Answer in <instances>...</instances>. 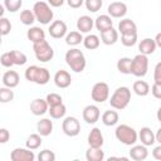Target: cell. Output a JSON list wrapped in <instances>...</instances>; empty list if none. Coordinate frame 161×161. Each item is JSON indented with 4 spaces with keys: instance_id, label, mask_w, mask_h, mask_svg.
Listing matches in <instances>:
<instances>
[{
    "instance_id": "obj_1",
    "label": "cell",
    "mask_w": 161,
    "mask_h": 161,
    "mask_svg": "<svg viewBox=\"0 0 161 161\" xmlns=\"http://www.w3.org/2000/svg\"><path fill=\"white\" fill-rule=\"evenodd\" d=\"M65 63L68 64V67L75 72V73H82L87 65V60L84 57V53L78 49V48H72L65 53Z\"/></svg>"
},
{
    "instance_id": "obj_2",
    "label": "cell",
    "mask_w": 161,
    "mask_h": 161,
    "mask_svg": "<svg viewBox=\"0 0 161 161\" xmlns=\"http://www.w3.org/2000/svg\"><path fill=\"white\" fill-rule=\"evenodd\" d=\"M24 77L26 80L33 82L39 86H44L50 80V73L47 68L44 67H38V65H30L25 69Z\"/></svg>"
},
{
    "instance_id": "obj_3",
    "label": "cell",
    "mask_w": 161,
    "mask_h": 161,
    "mask_svg": "<svg viewBox=\"0 0 161 161\" xmlns=\"http://www.w3.org/2000/svg\"><path fill=\"white\" fill-rule=\"evenodd\" d=\"M130 101H131V91L128 87L122 86L113 92V94L109 98V104L113 109L122 111L128 106Z\"/></svg>"
},
{
    "instance_id": "obj_4",
    "label": "cell",
    "mask_w": 161,
    "mask_h": 161,
    "mask_svg": "<svg viewBox=\"0 0 161 161\" xmlns=\"http://www.w3.org/2000/svg\"><path fill=\"white\" fill-rule=\"evenodd\" d=\"M114 136H116V138H117L121 143H123V145H126V146H132V145H135V143L137 142V140H138V137H137V131H136L133 127H131V126H128V125H126V123L118 125V126L116 127Z\"/></svg>"
},
{
    "instance_id": "obj_5",
    "label": "cell",
    "mask_w": 161,
    "mask_h": 161,
    "mask_svg": "<svg viewBox=\"0 0 161 161\" xmlns=\"http://www.w3.org/2000/svg\"><path fill=\"white\" fill-rule=\"evenodd\" d=\"M33 14L35 16V20L43 25L50 24L54 18L52 6L45 1H36L33 6Z\"/></svg>"
},
{
    "instance_id": "obj_6",
    "label": "cell",
    "mask_w": 161,
    "mask_h": 161,
    "mask_svg": "<svg viewBox=\"0 0 161 161\" xmlns=\"http://www.w3.org/2000/svg\"><path fill=\"white\" fill-rule=\"evenodd\" d=\"M33 50H34L35 58L39 62H43V63H47V62L52 60L53 57H54V50H53L52 45L45 39L40 40L38 43H34L33 44Z\"/></svg>"
},
{
    "instance_id": "obj_7",
    "label": "cell",
    "mask_w": 161,
    "mask_h": 161,
    "mask_svg": "<svg viewBox=\"0 0 161 161\" xmlns=\"http://www.w3.org/2000/svg\"><path fill=\"white\" fill-rule=\"evenodd\" d=\"M148 70V58L145 54H137L136 57L132 58V63H131V74H133L135 77L142 78L147 74Z\"/></svg>"
},
{
    "instance_id": "obj_8",
    "label": "cell",
    "mask_w": 161,
    "mask_h": 161,
    "mask_svg": "<svg viewBox=\"0 0 161 161\" xmlns=\"http://www.w3.org/2000/svg\"><path fill=\"white\" fill-rule=\"evenodd\" d=\"M91 97L97 103H103L109 97V87L106 82H97L91 91Z\"/></svg>"
},
{
    "instance_id": "obj_9",
    "label": "cell",
    "mask_w": 161,
    "mask_h": 161,
    "mask_svg": "<svg viewBox=\"0 0 161 161\" xmlns=\"http://www.w3.org/2000/svg\"><path fill=\"white\" fill-rule=\"evenodd\" d=\"M62 130L64 132V135L69 136V137H75L79 135L80 132V123L75 117H65L62 122Z\"/></svg>"
},
{
    "instance_id": "obj_10",
    "label": "cell",
    "mask_w": 161,
    "mask_h": 161,
    "mask_svg": "<svg viewBox=\"0 0 161 161\" xmlns=\"http://www.w3.org/2000/svg\"><path fill=\"white\" fill-rule=\"evenodd\" d=\"M67 30H68L67 24L63 20H54V21H52L50 25H49V29H48L49 35L52 38H54V39L64 38L67 35Z\"/></svg>"
},
{
    "instance_id": "obj_11",
    "label": "cell",
    "mask_w": 161,
    "mask_h": 161,
    "mask_svg": "<svg viewBox=\"0 0 161 161\" xmlns=\"http://www.w3.org/2000/svg\"><path fill=\"white\" fill-rule=\"evenodd\" d=\"M82 116H83V119L88 125H94L99 119V117H101V111H99L98 106H96V104H88V106H86L83 108Z\"/></svg>"
},
{
    "instance_id": "obj_12",
    "label": "cell",
    "mask_w": 161,
    "mask_h": 161,
    "mask_svg": "<svg viewBox=\"0 0 161 161\" xmlns=\"http://www.w3.org/2000/svg\"><path fill=\"white\" fill-rule=\"evenodd\" d=\"M10 158H11V161H34L35 155H34L33 150H29L28 147L26 148L16 147L11 151Z\"/></svg>"
},
{
    "instance_id": "obj_13",
    "label": "cell",
    "mask_w": 161,
    "mask_h": 161,
    "mask_svg": "<svg viewBox=\"0 0 161 161\" xmlns=\"http://www.w3.org/2000/svg\"><path fill=\"white\" fill-rule=\"evenodd\" d=\"M107 13L111 18H116V19H121L127 14V5L122 1H113L108 5L107 8Z\"/></svg>"
},
{
    "instance_id": "obj_14",
    "label": "cell",
    "mask_w": 161,
    "mask_h": 161,
    "mask_svg": "<svg viewBox=\"0 0 161 161\" xmlns=\"http://www.w3.org/2000/svg\"><path fill=\"white\" fill-rule=\"evenodd\" d=\"M87 142H88L89 147H94V148L103 146L104 138H103V135H102V132H101V130L98 127H93L91 130V132L88 133Z\"/></svg>"
},
{
    "instance_id": "obj_15",
    "label": "cell",
    "mask_w": 161,
    "mask_h": 161,
    "mask_svg": "<svg viewBox=\"0 0 161 161\" xmlns=\"http://www.w3.org/2000/svg\"><path fill=\"white\" fill-rule=\"evenodd\" d=\"M54 83L58 88H68L72 84V77L67 70L59 69L54 74Z\"/></svg>"
},
{
    "instance_id": "obj_16",
    "label": "cell",
    "mask_w": 161,
    "mask_h": 161,
    "mask_svg": "<svg viewBox=\"0 0 161 161\" xmlns=\"http://www.w3.org/2000/svg\"><path fill=\"white\" fill-rule=\"evenodd\" d=\"M48 103L45 99L43 98H35L31 101L30 103V112L34 114V116H43L48 112Z\"/></svg>"
},
{
    "instance_id": "obj_17",
    "label": "cell",
    "mask_w": 161,
    "mask_h": 161,
    "mask_svg": "<svg viewBox=\"0 0 161 161\" xmlns=\"http://www.w3.org/2000/svg\"><path fill=\"white\" fill-rule=\"evenodd\" d=\"M148 156V151H147V146L145 145H132L131 150H130V157L135 161H143L146 160Z\"/></svg>"
},
{
    "instance_id": "obj_18",
    "label": "cell",
    "mask_w": 161,
    "mask_h": 161,
    "mask_svg": "<svg viewBox=\"0 0 161 161\" xmlns=\"http://www.w3.org/2000/svg\"><path fill=\"white\" fill-rule=\"evenodd\" d=\"M137 137L140 138L141 143L145 146H153L156 143L155 133L150 127H142L140 130V132L137 133Z\"/></svg>"
},
{
    "instance_id": "obj_19",
    "label": "cell",
    "mask_w": 161,
    "mask_h": 161,
    "mask_svg": "<svg viewBox=\"0 0 161 161\" xmlns=\"http://www.w3.org/2000/svg\"><path fill=\"white\" fill-rule=\"evenodd\" d=\"M118 33H121V35H127V34H135L137 33V25L133 20L131 19H122L118 23Z\"/></svg>"
},
{
    "instance_id": "obj_20",
    "label": "cell",
    "mask_w": 161,
    "mask_h": 161,
    "mask_svg": "<svg viewBox=\"0 0 161 161\" xmlns=\"http://www.w3.org/2000/svg\"><path fill=\"white\" fill-rule=\"evenodd\" d=\"M94 26V20L88 15H82L77 20V30L79 33H89Z\"/></svg>"
},
{
    "instance_id": "obj_21",
    "label": "cell",
    "mask_w": 161,
    "mask_h": 161,
    "mask_svg": "<svg viewBox=\"0 0 161 161\" xmlns=\"http://www.w3.org/2000/svg\"><path fill=\"white\" fill-rule=\"evenodd\" d=\"M117 40H118V31L113 26L101 31V42L104 45H113Z\"/></svg>"
},
{
    "instance_id": "obj_22",
    "label": "cell",
    "mask_w": 161,
    "mask_h": 161,
    "mask_svg": "<svg viewBox=\"0 0 161 161\" xmlns=\"http://www.w3.org/2000/svg\"><path fill=\"white\" fill-rule=\"evenodd\" d=\"M157 45L155 43V40L152 38H145L140 42L138 44V50L141 54H145V55H150V54H153L155 50H156Z\"/></svg>"
},
{
    "instance_id": "obj_23",
    "label": "cell",
    "mask_w": 161,
    "mask_h": 161,
    "mask_svg": "<svg viewBox=\"0 0 161 161\" xmlns=\"http://www.w3.org/2000/svg\"><path fill=\"white\" fill-rule=\"evenodd\" d=\"M94 26H96V29L101 33V31H103V30H106V29L113 26V20H112V18H111L108 14H102V15H98V16L96 18V20H94Z\"/></svg>"
},
{
    "instance_id": "obj_24",
    "label": "cell",
    "mask_w": 161,
    "mask_h": 161,
    "mask_svg": "<svg viewBox=\"0 0 161 161\" xmlns=\"http://www.w3.org/2000/svg\"><path fill=\"white\" fill-rule=\"evenodd\" d=\"M19 82H20V77H19L18 72H15V70H6L3 75V83L5 87L15 88V87H18Z\"/></svg>"
},
{
    "instance_id": "obj_25",
    "label": "cell",
    "mask_w": 161,
    "mask_h": 161,
    "mask_svg": "<svg viewBox=\"0 0 161 161\" xmlns=\"http://www.w3.org/2000/svg\"><path fill=\"white\" fill-rule=\"evenodd\" d=\"M36 131L42 137H47L53 132V121L50 118H42L36 123Z\"/></svg>"
},
{
    "instance_id": "obj_26",
    "label": "cell",
    "mask_w": 161,
    "mask_h": 161,
    "mask_svg": "<svg viewBox=\"0 0 161 161\" xmlns=\"http://www.w3.org/2000/svg\"><path fill=\"white\" fill-rule=\"evenodd\" d=\"M26 38L34 44L45 39V31L40 26H30L29 30L26 31Z\"/></svg>"
},
{
    "instance_id": "obj_27",
    "label": "cell",
    "mask_w": 161,
    "mask_h": 161,
    "mask_svg": "<svg viewBox=\"0 0 161 161\" xmlns=\"http://www.w3.org/2000/svg\"><path fill=\"white\" fill-rule=\"evenodd\" d=\"M101 119H102V123H103L104 126L111 127V126H114V125L118 123L119 116H118L117 111H114V109H108V111L103 112Z\"/></svg>"
},
{
    "instance_id": "obj_28",
    "label": "cell",
    "mask_w": 161,
    "mask_h": 161,
    "mask_svg": "<svg viewBox=\"0 0 161 161\" xmlns=\"http://www.w3.org/2000/svg\"><path fill=\"white\" fill-rule=\"evenodd\" d=\"M87 161H103L104 160V151H102V147H89L86 152Z\"/></svg>"
},
{
    "instance_id": "obj_29",
    "label": "cell",
    "mask_w": 161,
    "mask_h": 161,
    "mask_svg": "<svg viewBox=\"0 0 161 161\" xmlns=\"http://www.w3.org/2000/svg\"><path fill=\"white\" fill-rule=\"evenodd\" d=\"M82 43H83V45H84L86 49L94 50V49H97V48L99 47L101 39H99V36L96 35V34H88L87 36L83 38V42H82Z\"/></svg>"
},
{
    "instance_id": "obj_30",
    "label": "cell",
    "mask_w": 161,
    "mask_h": 161,
    "mask_svg": "<svg viewBox=\"0 0 161 161\" xmlns=\"http://www.w3.org/2000/svg\"><path fill=\"white\" fill-rule=\"evenodd\" d=\"M132 91L140 96V97H145L150 93V86L146 80H136L133 82V86H132Z\"/></svg>"
},
{
    "instance_id": "obj_31",
    "label": "cell",
    "mask_w": 161,
    "mask_h": 161,
    "mask_svg": "<svg viewBox=\"0 0 161 161\" xmlns=\"http://www.w3.org/2000/svg\"><path fill=\"white\" fill-rule=\"evenodd\" d=\"M48 112H49V114L53 119H60L65 116L67 107L63 103H59V104H55V106H50L48 108Z\"/></svg>"
},
{
    "instance_id": "obj_32",
    "label": "cell",
    "mask_w": 161,
    "mask_h": 161,
    "mask_svg": "<svg viewBox=\"0 0 161 161\" xmlns=\"http://www.w3.org/2000/svg\"><path fill=\"white\" fill-rule=\"evenodd\" d=\"M131 63L132 59L128 57H122L117 60V70L122 74H131Z\"/></svg>"
},
{
    "instance_id": "obj_33",
    "label": "cell",
    "mask_w": 161,
    "mask_h": 161,
    "mask_svg": "<svg viewBox=\"0 0 161 161\" xmlns=\"http://www.w3.org/2000/svg\"><path fill=\"white\" fill-rule=\"evenodd\" d=\"M82 42H83V35L78 30L67 33V35H65V43L68 45H70V47H75V45L80 44Z\"/></svg>"
},
{
    "instance_id": "obj_34",
    "label": "cell",
    "mask_w": 161,
    "mask_h": 161,
    "mask_svg": "<svg viewBox=\"0 0 161 161\" xmlns=\"http://www.w3.org/2000/svg\"><path fill=\"white\" fill-rule=\"evenodd\" d=\"M42 142H43V140H42V136L39 133H31L28 137L25 145H26V147L29 150H36V148H39L42 146Z\"/></svg>"
},
{
    "instance_id": "obj_35",
    "label": "cell",
    "mask_w": 161,
    "mask_h": 161,
    "mask_svg": "<svg viewBox=\"0 0 161 161\" xmlns=\"http://www.w3.org/2000/svg\"><path fill=\"white\" fill-rule=\"evenodd\" d=\"M9 53H10V57H11L14 65H24L28 62L26 55L20 50H10Z\"/></svg>"
},
{
    "instance_id": "obj_36",
    "label": "cell",
    "mask_w": 161,
    "mask_h": 161,
    "mask_svg": "<svg viewBox=\"0 0 161 161\" xmlns=\"http://www.w3.org/2000/svg\"><path fill=\"white\" fill-rule=\"evenodd\" d=\"M14 99V91L9 87H1L0 88V103H9Z\"/></svg>"
},
{
    "instance_id": "obj_37",
    "label": "cell",
    "mask_w": 161,
    "mask_h": 161,
    "mask_svg": "<svg viewBox=\"0 0 161 161\" xmlns=\"http://www.w3.org/2000/svg\"><path fill=\"white\" fill-rule=\"evenodd\" d=\"M20 21L24 24V25H31L34 21H35V16L33 14V10H29V9H25L20 13Z\"/></svg>"
},
{
    "instance_id": "obj_38",
    "label": "cell",
    "mask_w": 161,
    "mask_h": 161,
    "mask_svg": "<svg viewBox=\"0 0 161 161\" xmlns=\"http://www.w3.org/2000/svg\"><path fill=\"white\" fill-rule=\"evenodd\" d=\"M23 5V0H4V8L9 13H16Z\"/></svg>"
},
{
    "instance_id": "obj_39",
    "label": "cell",
    "mask_w": 161,
    "mask_h": 161,
    "mask_svg": "<svg viewBox=\"0 0 161 161\" xmlns=\"http://www.w3.org/2000/svg\"><path fill=\"white\" fill-rule=\"evenodd\" d=\"M103 5V0H84V6L91 13H97Z\"/></svg>"
},
{
    "instance_id": "obj_40",
    "label": "cell",
    "mask_w": 161,
    "mask_h": 161,
    "mask_svg": "<svg viewBox=\"0 0 161 161\" xmlns=\"http://www.w3.org/2000/svg\"><path fill=\"white\" fill-rule=\"evenodd\" d=\"M11 31V23L8 18H0V35H8Z\"/></svg>"
},
{
    "instance_id": "obj_41",
    "label": "cell",
    "mask_w": 161,
    "mask_h": 161,
    "mask_svg": "<svg viewBox=\"0 0 161 161\" xmlns=\"http://www.w3.org/2000/svg\"><path fill=\"white\" fill-rule=\"evenodd\" d=\"M121 43L125 47H133L137 43V33L127 34V35H121Z\"/></svg>"
},
{
    "instance_id": "obj_42",
    "label": "cell",
    "mask_w": 161,
    "mask_h": 161,
    "mask_svg": "<svg viewBox=\"0 0 161 161\" xmlns=\"http://www.w3.org/2000/svg\"><path fill=\"white\" fill-rule=\"evenodd\" d=\"M45 101L48 103V106H55V104H59V103H63L62 102V96L58 94V93H49L47 94L45 97Z\"/></svg>"
},
{
    "instance_id": "obj_43",
    "label": "cell",
    "mask_w": 161,
    "mask_h": 161,
    "mask_svg": "<svg viewBox=\"0 0 161 161\" xmlns=\"http://www.w3.org/2000/svg\"><path fill=\"white\" fill-rule=\"evenodd\" d=\"M38 160L39 161H54L55 160V153L50 150H43L39 152L38 155Z\"/></svg>"
},
{
    "instance_id": "obj_44",
    "label": "cell",
    "mask_w": 161,
    "mask_h": 161,
    "mask_svg": "<svg viewBox=\"0 0 161 161\" xmlns=\"http://www.w3.org/2000/svg\"><path fill=\"white\" fill-rule=\"evenodd\" d=\"M0 63H1V65H3V67H5V68H11V67L14 65L9 52H6V53H3V54H1V57H0Z\"/></svg>"
},
{
    "instance_id": "obj_45",
    "label": "cell",
    "mask_w": 161,
    "mask_h": 161,
    "mask_svg": "<svg viewBox=\"0 0 161 161\" xmlns=\"http://www.w3.org/2000/svg\"><path fill=\"white\" fill-rule=\"evenodd\" d=\"M151 94H152L156 99H160V98H161V84L153 82V84H152V87H151Z\"/></svg>"
},
{
    "instance_id": "obj_46",
    "label": "cell",
    "mask_w": 161,
    "mask_h": 161,
    "mask_svg": "<svg viewBox=\"0 0 161 161\" xmlns=\"http://www.w3.org/2000/svg\"><path fill=\"white\" fill-rule=\"evenodd\" d=\"M153 80H155V83L161 84V63L160 62L155 67V70H153Z\"/></svg>"
},
{
    "instance_id": "obj_47",
    "label": "cell",
    "mask_w": 161,
    "mask_h": 161,
    "mask_svg": "<svg viewBox=\"0 0 161 161\" xmlns=\"http://www.w3.org/2000/svg\"><path fill=\"white\" fill-rule=\"evenodd\" d=\"M10 140V132L6 128H0V143L4 145Z\"/></svg>"
},
{
    "instance_id": "obj_48",
    "label": "cell",
    "mask_w": 161,
    "mask_h": 161,
    "mask_svg": "<svg viewBox=\"0 0 161 161\" xmlns=\"http://www.w3.org/2000/svg\"><path fill=\"white\" fill-rule=\"evenodd\" d=\"M68 6L72 9H78L84 4V0H65Z\"/></svg>"
},
{
    "instance_id": "obj_49",
    "label": "cell",
    "mask_w": 161,
    "mask_h": 161,
    "mask_svg": "<svg viewBox=\"0 0 161 161\" xmlns=\"http://www.w3.org/2000/svg\"><path fill=\"white\" fill-rule=\"evenodd\" d=\"M47 3H48L52 8H60V6L65 3V0H47Z\"/></svg>"
},
{
    "instance_id": "obj_50",
    "label": "cell",
    "mask_w": 161,
    "mask_h": 161,
    "mask_svg": "<svg viewBox=\"0 0 161 161\" xmlns=\"http://www.w3.org/2000/svg\"><path fill=\"white\" fill-rule=\"evenodd\" d=\"M152 156H153V158H156V160H161V145H158V146H156V147L153 148Z\"/></svg>"
},
{
    "instance_id": "obj_51",
    "label": "cell",
    "mask_w": 161,
    "mask_h": 161,
    "mask_svg": "<svg viewBox=\"0 0 161 161\" xmlns=\"http://www.w3.org/2000/svg\"><path fill=\"white\" fill-rule=\"evenodd\" d=\"M153 40H155V43H156L157 47H161V33H157L156 34V38Z\"/></svg>"
},
{
    "instance_id": "obj_52",
    "label": "cell",
    "mask_w": 161,
    "mask_h": 161,
    "mask_svg": "<svg viewBox=\"0 0 161 161\" xmlns=\"http://www.w3.org/2000/svg\"><path fill=\"white\" fill-rule=\"evenodd\" d=\"M155 140H156L157 143H161V128L157 130V132H156V135H155Z\"/></svg>"
},
{
    "instance_id": "obj_53",
    "label": "cell",
    "mask_w": 161,
    "mask_h": 161,
    "mask_svg": "<svg viewBox=\"0 0 161 161\" xmlns=\"http://www.w3.org/2000/svg\"><path fill=\"white\" fill-rule=\"evenodd\" d=\"M4 13H5V8H4V5L0 4V18L4 16Z\"/></svg>"
},
{
    "instance_id": "obj_54",
    "label": "cell",
    "mask_w": 161,
    "mask_h": 161,
    "mask_svg": "<svg viewBox=\"0 0 161 161\" xmlns=\"http://www.w3.org/2000/svg\"><path fill=\"white\" fill-rule=\"evenodd\" d=\"M1 38H3V36H1V35H0V45H1V40H3V39H1Z\"/></svg>"
}]
</instances>
